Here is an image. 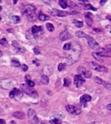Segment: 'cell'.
<instances>
[{
	"label": "cell",
	"mask_w": 111,
	"mask_h": 124,
	"mask_svg": "<svg viewBox=\"0 0 111 124\" xmlns=\"http://www.w3.org/2000/svg\"><path fill=\"white\" fill-rule=\"evenodd\" d=\"M71 47V43H67L63 45V50L65 51H69Z\"/></svg>",
	"instance_id": "31"
},
{
	"label": "cell",
	"mask_w": 111,
	"mask_h": 124,
	"mask_svg": "<svg viewBox=\"0 0 111 124\" xmlns=\"http://www.w3.org/2000/svg\"><path fill=\"white\" fill-rule=\"evenodd\" d=\"M13 83L11 80L9 79H5V80H2L0 81V88L3 89H11Z\"/></svg>",
	"instance_id": "8"
},
{
	"label": "cell",
	"mask_w": 111,
	"mask_h": 124,
	"mask_svg": "<svg viewBox=\"0 0 111 124\" xmlns=\"http://www.w3.org/2000/svg\"><path fill=\"white\" fill-rule=\"evenodd\" d=\"M59 38H60L61 41H67V40L71 38V35L68 32V31L67 30H64L62 32H60L59 34Z\"/></svg>",
	"instance_id": "13"
},
{
	"label": "cell",
	"mask_w": 111,
	"mask_h": 124,
	"mask_svg": "<svg viewBox=\"0 0 111 124\" xmlns=\"http://www.w3.org/2000/svg\"><path fill=\"white\" fill-rule=\"evenodd\" d=\"M3 113V109H2L1 107H0V114H2Z\"/></svg>",
	"instance_id": "47"
},
{
	"label": "cell",
	"mask_w": 111,
	"mask_h": 124,
	"mask_svg": "<svg viewBox=\"0 0 111 124\" xmlns=\"http://www.w3.org/2000/svg\"><path fill=\"white\" fill-rule=\"evenodd\" d=\"M11 62V65H12V66H16V67H20V66H21L20 63V62H19V61H17V60L12 59Z\"/></svg>",
	"instance_id": "27"
},
{
	"label": "cell",
	"mask_w": 111,
	"mask_h": 124,
	"mask_svg": "<svg viewBox=\"0 0 111 124\" xmlns=\"http://www.w3.org/2000/svg\"><path fill=\"white\" fill-rule=\"evenodd\" d=\"M108 1V0H101V2H100V4L101 5V6H103L105 4V3H106V2Z\"/></svg>",
	"instance_id": "42"
},
{
	"label": "cell",
	"mask_w": 111,
	"mask_h": 124,
	"mask_svg": "<svg viewBox=\"0 0 111 124\" xmlns=\"http://www.w3.org/2000/svg\"><path fill=\"white\" fill-rule=\"evenodd\" d=\"M65 67H66V64L65 63H59L58 66V70L59 71H62L65 69Z\"/></svg>",
	"instance_id": "34"
},
{
	"label": "cell",
	"mask_w": 111,
	"mask_h": 124,
	"mask_svg": "<svg viewBox=\"0 0 111 124\" xmlns=\"http://www.w3.org/2000/svg\"><path fill=\"white\" fill-rule=\"evenodd\" d=\"M67 5L71 7V8H77L78 7L74 3H72L71 1H67Z\"/></svg>",
	"instance_id": "35"
},
{
	"label": "cell",
	"mask_w": 111,
	"mask_h": 124,
	"mask_svg": "<svg viewBox=\"0 0 111 124\" xmlns=\"http://www.w3.org/2000/svg\"><path fill=\"white\" fill-rule=\"evenodd\" d=\"M33 52H34V54H39L40 53H41L38 48H34L33 49Z\"/></svg>",
	"instance_id": "40"
},
{
	"label": "cell",
	"mask_w": 111,
	"mask_h": 124,
	"mask_svg": "<svg viewBox=\"0 0 111 124\" xmlns=\"http://www.w3.org/2000/svg\"><path fill=\"white\" fill-rule=\"evenodd\" d=\"M23 14L25 15L28 17L29 20H34L37 18V15H36V8L35 7L32 5H28L24 7V11H23Z\"/></svg>",
	"instance_id": "2"
},
{
	"label": "cell",
	"mask_w": 111,
	"mask_h": 124,
	"mask_svg": "<svg viewBox=\"0 0 111 124\" xmlns=\"http://www.w3.org/2000/svg\"><path fill=\"white\" fill-rule=\"evenodd\" d=\"M110 32H111V31H110Z\"/></svg>",
	"instance_id": "55"
},
{
	"label": "cell",
	"mask_w": 111,
	"mask_h": 124,
	"mask_svg": "<svg viewBox=\"0 0 111 124\" xmlns=\"http://www.w3.org/2000/svg\"><path fill=\"white\" fill-rule=\"evenodd\" d=\"M107 19H108V20H110V21H111V16H107Z\"/></svg>",
	"instance_id": "48"
},
{
	"label": "cell",
	"mask_w": 111,
	"mask_h": 124,
	"mask_svg": "<svg viewBox=\"0 0 111 124\" xmlns=\"http://www.w3.org/2000/svg\"><path fill=\"white\" fill-rule=\"evenodd\" d=\"M12 116L14 118H16V119H24V117H25V114L21 111H16V112H14V113L12 114Z\"/></svg>",
	"instance_id": "17"
},
{
	"label": "cell",
	"mask_w": 111,
	"mask_h": 124,
	"mask_svg": "<svg viewBox=\"0 0 111 124\" xmlns=\"http://www.w3.org/2000/svg\"><path fill=\"white\" fill-rule=\"evenodd\" d=\"M0 45H2L3 46H6L7 47L8 46V41H7V39H5V38H2L1 40H0Z\"/></svg>",
	"instance_id": "25"
},
{
	"label": "cell",
	"mask_w": 111,
	"mask_h": 124,
	"mask_svg": "<svg viewBox=\"0 0 111 124\" xmlns=\"http://www.w3.org/2000/svg\"><path fill=\"white\" fill-rule=\"evenodd\" d=\"M66 110H67V111H68L69 113L71 114H75V106H74L68 105V106H66Z\"/></svg>",
	"instance_id": "18"
},
{
	"label": "cell",
	"mask_w": 111,
	"mask_h": 124,
	"mask_svg": "<svg viewBox=\"0 0 111 124\" xmlns=\"http://www.w3.org/2000/svg\"><path fill=\"white\" fill-rule=\"evenodd\" d=\"M49 123H50V124H62L61 120L58 119V118H53V119H51Z\"/></svg>",
	"instance_id": "22"
},
{
	"label": "cell",
	"mask_w": 111,
	"mask_h": 124,
	"mask_svg": "<svg viewBox=\"0 0 111 124\" xmlns=\"http://www.w3.org/2000/svg\"><path fill=\"white\" fill-rule=\"evenodd\" d=\"M11 18V21L14 23V24H18V23L20 21V18L17 16H12Z\"/></svg>",
	"instance_id": "24"
},
{
	"label": "cell",
	"mask_w": 111,
	"mask_h": 124,
	"mask_svg": "<svg viewBox=\"0 0 111 124\" xmlns=\"http://www.w3.org/2000/svg\"><path fill=\"white\" fill-rule=\"evenodd\" d=\"M84 9L86 10H92V11H97V8H95V7H93V6L91 4H89V3H88V4H85L84 5Z\"/></svg>",
	"instance_id": "26"
},
{
	"label": "cell",
	"mask_w": 111,
	"mask_h": 124,
	"mask_svg": "<svg viewBox=\"0 0 111 124\" xmlns=\"http://www.w3.org/2000/svg\"><path fill=\"white\" fill-rule=\"evenodd\" d=\"M84 16H85L86 23L88 24V25H89V26H92V25H93V15H92L90 12H87V13H85Z\"/></svg>",
	"instance_id": "15"
},
{
	"label": "cell",
	"mask_w": 111,
	"mask_h": 124,
	"mask_svg": "<svg viewBox=\"0 0 111 124\" xmlns=\"http://www.w3.org/2000/svg\"><path fill=\"white\" fill-rule=\"evenodd\" d=\"M0 3H1V0H0Z\"/></svg>",
	"instance_id": "54"
},
{
	"label": "cell",
	"mask_w": 111,
	"mask_h": 124,
	"mask_svg": "<svg viewBox=\"0 0 111 124\" xmlns=\"http://www.w3.org/2000/svg\"><path fill=\"white\" fill-rule=\"evenodd\" d=\"M9 96H10L11 98H14V97H19L20 98V97H22L23 96V93L21 90H20V89H16V88H14V89L10 92V93H9Z\"/></svg>",
	"instance_id": "10"
},
{
	"label": "cell",
	"mask_w": 111,
	"mask_h": 124,
	"mask_svg": "<svg viewBox=\"0 0 111 124\" xmlns=\"http://www.w3.org/2000/svg\"><path fill=\"white\" fill-rule=\"evenodd\" d=\"M58 3H59L60 7H62V9H66L67 7H68V5H67V0H59Z\"/></svg>",
	"instance_id": "20"
},
{
	"label": "cell",
	"mask_w": 111,
	"mask_h": 124,
	"mask_svg": "<svg viewBox=\"0 0 111 124\" xmlns=\"http://www.w3.org/2000/svg\"><path fill=\"white\" fill-rule=\"evenodd\" d=\"M106 108H107V110H108L111 111V104H109L108 106H106Z\"/></svg>",
	"instance_id": "45"
},
{
	"label": "cell",
	"mask_w": 111,
	"mask_h": 124,
	"mask_svg": "<svg viewBox=\"0 0 111 124\" xmlns=\"http://www.w3.org/2000/svg\"><path fill=\"white\" fill-rule=\"evenodd\" d=\"M91 100H92V97H90L89 94H84L80 97V103H81V104H86V103L90 102Z\"/></svg>",
	"instance_id": "16"
},
{
	"label": "cell",
	"mask_w": 111,
	"mask_h": 124,
	"mask_svg": "<svg viewBox=\"0 0 111 124\" xmlns=\"http://www.w3.org/2000/svg\"><path fill=\"white\" fill-rule=\"evenodd\" d=\"M53 1H54V0H53Z\"/></svg>",
	"instance_id": "56"
},
{
	"label": "cell",
	"mask_w": 111,
	"mask_h": 124,
	"mask_svg": "<svg viewBox=\"0 0 111 124\" xmlns=\"http://www.w3.org/2000/svg\"><path fill=\"white\" fill-rule=\"evenodd\" d=\"M2 11V7L0 6V11Z\"/></svg>",
	"instance_id": "52"
},
{
	"label": "cell",
	"mask_w": 111,
	"mask_h": 124,
	"mask_svg": "<svg viewBox=\"0 0 111 124\" xmlns=\"http://www.w3.org/2000/svg\"><path fill=\"white\" fill-rule=\"evenodd\" d=\"M46 28L49 32H53V30H54V27H53V25L51 24V23H48V24H46Z\"/></svg>",
	"instance_id": "30"
},
{
	"label": "cell",
	"mask_w": 111,
	"mask_h": 124,
	"mask_svg": "<svg viewBox=\"0 0 111 124\" xmlns=\"http://www.w3.org/2000/svg\"><path fill=\"white\" fill-rule=\"evenodd\" d=\"M7 31H8L9 32H13V30H12V29H8V30H7Z\"/></svg>",
	"instance_id": "51"
},
{
	"label": "cell",
	"mask_w": 111,
	"mask_h": 124,
	"mask_svg": "<svg viewBox=\"0 0 111 124\" xmlns=\"http://www.w3.org/2000/svg\"><path fill=\"white\" fill-rule=\"evenodd\" d=\"M0 124H6L5 120H3V119H0Z\"/></svg>",
	"instance_id": "46"
},
{
	"label": "cell",
	"mask_w": 111,
	"mask_h": 124,
	"mask_svg": "<svg viewBox=\"0 0 111 124\" xmlns=\"http://www.w3.org/2000/svg\"><path fill=\"white\" fill-rule=\"evenodd\" d=\"M26 83H27V85H28V86H29L31 88H33L34 86H35V83H34L33 81H32L31 80H27Z\"/></svg>",
	"instance_id": "36"
},
{
	"label": "cell",
	"mask_w": 111,
	"mask_h": 124,
	"mask_svg": "<svg viewBox=\"0 0 111 124\" xmlns=\"http://www.w3.org/2000/svg\"><path fill=\"white\" fill-rule=\"evenodd\" d=\"M89 66H91V68H93V70H95L96 71H100V72H106L108 71V68L106 66L100 65L97 62H89Z\"/></svg>",
	"instance_id": "5"
},
{
	"label": "cell",
	"mask_w": 111,
	"mask_h": 124,
	"mask_svg": "<svg viewBox=\"0 0 111 124\" xmlns=\"http://www.w3.org/2000/svg\"><path fill=\"white\" fill-rule=\"evenodd\" d=\"M77 72L79 73L80 75L84 76V77H85V78H88V79L91 78V76H92L91 71H89V70H87L85 67H84V66H78Z\"/></svg>",
	"instance_id": "7"
},
{
	"label": "cell",
	"mask_w": 111,
	"mask_h": 124,
	"mask_svg": "<svg viewBox=\"0 0 111 124\" xmlns=\"http://www.w3.org/2000/svg\"><path fill=\"white\" fill-rule=\"evenodd\" d=\"M85 83V80L80 75H75L74 77V84L77 88H80V86Z\"/></svg>",
	"instance_id": "9"
},
{
	"label": "cell",
	"mask_w": 111,
	"mask_h": 124,
	"mask_svg": "<svg viewBox=\"0 0 111 124\" xmlns=\"http://www.w3.org/2000/svg\"><path fill=\"white\" fill-rule=\"evenodd\" d=\"M85 37H86V39H87L88 44H89L90 48H92L93 49H95V50H97V49H98L100 48V45H99V44L96 41V40L94 38H93L89 35H86Z\"/></svg>",
	"instance_id": "6"
},
{
	"label": "cell",
	"mask_w": 111,
	"mask_h": 124,
	"mask_svg": "<svg viewBox=\"0 0 111 124\" xmlns=\"http://www.w3.org/2000/svg\"><path fill=\"white\" fill-rule=\"evenodd\" d=\"M101 85H103L104 87H106L107 89H109V90H111V84L109 83H107V82H105L104 80L102 81V84H101Z\"/></svg>",
	"instance_id": "33"
},
{
	"label": "cell",
	"mask_w": 111,
	"mask_h": 124,
	"mask_svg": "<svg viewBox=\"0 0 111 124\" xmlns=\"http://www.w3.org/2000/svg\"><path fill=\"white\" fill-rule=\"evenodd\" d=\"M50 14L52 16H59V17H63V16H66L67 15H68L69 13L67 12V11H59L58 9H53L51 11H49Z\"/></svg>",
	"instance_id": "11"
},
{
	"label": "cell",
	"mask_w": 111,
	"mask_h": 124,
	"mask_svg": "<svg viewBox=\"0 0 111 124\" xmlns=\"http://www.w3.org/2000/svg\"><path fill=\"white\" fill-rule=\"evenodd\" d=\"M25 80H26V81L27 80H31V78H30V76L28 75H25Z\"/></svg>",
	"instance_id": "44"
},
{
	"label": "cell",
	"mask_w": 111,
	"mask_h": 124,
	"mask_svg": "<svg viewBox=\"0 0 111 124\" xmlns=\"http://www.w3.org/2000/svg\"><path fill=\"white\" fill-rule=\"evenodd\" d=\"M0 20H1V17H0Z\"/></svg>",
	"instance_id": "53"
},
{
	"label": "cell",
	"mask_w": 111,
	"mask_h": 124,
	"mask_svg": "<svg viewBox=\"0 0 111 124\" xmlns=\"http://www.w3.org/2000/svg\"><path fill=\"white\" fill-rule=\"evenodd\" d=\"M95 81H96V83L97 84H102V80L100 79V78H98V77H95Z\"/></svg>",
	"instance_id": "37"
},
{
	"label": "cell",
	"mask_w": 111,
	"mask_h": 124,
	"mask_svg": "<svg viewBox=\"0 0 111 124\" xmlns=\"http://www.w3.org/2000/svg\"><path fill=\"white\" fill-rule=\"evenodd\" d=\"M78 1H79L80 3H82V4H84V5L89 3V0H78Z\"/></svg>",
	"instance_id": "38"
},
{
	"label": "cell",
	"mask_w": 111,
	"mask_h": 124,
	"mask_svg": "<svg viewBox=\"0 0 111 124\" xmlns=\"http://www.w3.org/2000/svg\"><path fill=\"white\" fill-rule=\"evenodd\" d=\"M20 89H21L23 93H24L28 96L34 97V98H37L38 97V93L37 91L32 89V88L28 86L26 84H23L20 85Z\"/></svg>",
	"instance_id": "3"
},
{
	"label": "cell",
	"mask_w": 111,
	"mask_h": 124,
	"mask_svg": "<svg viewBox=\"0 0 111 124\" xmlns=\"http://www.w3.org/2000/svg\"><path fill=\"white\" fill-rule=\"evenodd\" d=\"M38 19H39L41 21H46V20H49V16H47L46 15L42 14V13H40L39 16H38Z\"/></svg>",
	"instance_id": "21"
},
{
	"label": "cell",
	"mask_w": 111,
	"mask_h": 124,
	"mask_svg": "<svg viewBox=\"0 0 111 124\" xmlns=\"http://www.w3.org/2000/svg\"><path fill=\"white\" fill-rule=\"evenodd\" d=\"M17 1H18V0H13V3H14V4H16Z\"/></svg>",
	"instance_id": "49"
},
{
	"label": "cell",
	"mask_w": 111,
	"mask_h": 124,
	"mask_svg": "<svg viewBox=\"0 0 111 124\" xmlns=\"http://www.w3.org/2000/svg\"><path fill=\"white\" fill-rule=\"evenodd\" d=\"M42 1L44 2V3H47V4H49V3H50V2H51V0H42Z\"/></svg>",
	"instance_id": "43"
},
{
	"label": "cell",
	"mask_w": 111,
	"mask_h": 124,
	"mask_svg": "<svg viewBox=\"0 0 111 124\" xmlns=\"http://www.w3.org/2000/svg\"><path fill=\"white\" fill-rule=\"evenodd\" d=\"M3 56V52H2V50L0 49V57H2Z\"/></svg>",
	"instance_id": "50"
},
{
	"label": "cell",
	"mask_w": 111,
	"mask_h": 124,
	"mask_svg": "<svg viewBox=\"0 0 111 124\" xmlns=\"http://www.w3.org/2000/svg\"><path fill=\"white\" fill-rule=\"evenodd\" d=\"M43 31V28L41 26H37V25H34L32 26L31 28V32L33 35H38V34L41 33Z\"/></svg>",
	"instance_id": "14"
},
{
	"label": "cell",
	"mask_w": 111,
	"mask_h": 124,
	"mask_svg": "<svg viewBox=\"0 0 111 124\" xmlns=\"http://www.w3.org/2000/svg\"><path fill=\"white\" fill-rule=\"evenodd\" d=\"M72 22H73V24L78 28H81V27H83V25H84L83 21H80V20H73V21H72Z\"/></svg>",
	"instance_id": "23"
},
{
	"label": "cell",
	"mask_w": 111,
	"mask_h": 124,
	"mask_svg": "<svg viewBox=\"0 0 111 124\" xmlns=\"http://www.w3.org/2000/svg\"><path fill=\"white\" fill-rule=\"evenodd\" d=\"M71 80L69 79V78H65V79H64L63 85L65 87H69L71 85Z\"/></svg>",
	"instance_id": "29"
},
{
	"label": "cell",
	"mask_w": 111,
	"mask_h": 124,
	"mask_svg": "<svg viewBox=\"0 0 111 124\" xmlns=\"http://www.w3.org/2000/svg\"><path fill=\"white\" fill-rule=\"evenodd\" d=\"M21 68H22V70L24 71H26L28 70V66L25 65V64H23L21 66Z\"/></svg>",
	"instance_id": "39"
},
{
	"label": "cell",
	"mask_w": 111,
	"mask_h": 124,
	"mask_svg": "<svg viewBox=\"0 0 111 124\" xmlns=\"http://www.w3.org/2000/svg\"><path fill=\"white\" fill-rule=\"evenodd\" d=\"M41 81H42L43 84H47L49 83V78H48L46 75H42L41 76Z\"/></svg>",
	"instance_id": "32"
},
{
	"label": "cell",
	"mask_w": 111,
	"mask_h": 124,
	"mask_svg": "<svg viewBox=\"0 0 111 124\" xmlns=\"http://www.w3.org/2000/svg\"><path fill=\"white\" fill-rule=\"evenodd\" d=\"M28 119L32 124H39V119L37 118V114L32 109H29L28 110Z\"/></svg>",
	"instance_id": "4"
},
{
	"label": "cell",
	"mask_w": 111,
	"mask_h": 124,
	"mask_svg": "<svg viewBox=\"0 0 111 124\" xmlns=\"http://www.w3.org/2000/svg\"><path fill=\"white\" fill-rule=\"evenodd\" d=\"M105 49H106L107 51H110V50H111V45H106V46H105Z\"/></svg>",
	"instance_id": "41"
},
{
	"label": "cell",
	"mask_w": 111,
	"mask_h": 124,
	"mask_svg": "<svg viewBox=\"0 0 111 124\" xmlns=\"http://www.w3.org/2000/svg\"><path fill=\"white\" fill-rule=\"evenodd\" d=\"M76 37H80V38H83V37H86V34L84 33V32H81V31H77L75 33Z\"/></svg>",
	"instance_id": "28"
},
{
	"label": "cell",
	"mask_w": 111,
	"mask_h": 124,
	"mask_svg": "<svg viewBox=\"0 0 111 124\" xmlns=\"http://www.w3.org/2000/svg\"><path fill=\"white\" fill-rule=\"evenodd\" d=\"M12 45H13V46H15L16 49H19L20 51H22V52H24V51H25V49L22 48L21 45H20V43H19L18 41H13V42H12Z\"/></svg>",
	"instance_id": "19"
},
{
	"label": "cell",
	"mask_w": 111,
	"mask_h": 124,
	"mask_svg": "<svg viewBox=\"0 0 111 124\" xmlns=\"http://www.w3.org/2000/svg\"><path fill=\"white\" fill-rule=\"evenodd\" d=\"M93 56L94 57V58H96V59L97 60H101V58H106V57H110V55H109L108 52H93Z\"/></svg>",
	"instance_id": "12"
},
{
	"label": "cell",
	"mask_w": 111,
	"mask_h": 124,
	"mask_svg": "<svg viewBox=\"0 0 111 124\" xmlns=\"http://www.w3.org/2000/svg\"><path fill=\"white\" fill-rule=\"evenodd\" d=\"M69 51L70 53L67 56V59L69 62V64H72L80 58V54H81V46L77 42L71 43V47Z\"/></svg>",
	"instance_id": "1"
}]
</instances>
